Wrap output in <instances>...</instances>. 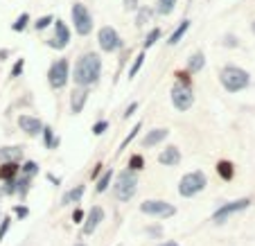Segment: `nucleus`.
<instances>
[{
    "mask_svg": "<svg viewBox=\"0 0 255 246\" xmlns=\"http://www.w3.org/2000/svg\"><path fill=\"white\" fill-rule=\"evenodd\" d=\"M100 75H102V59H100V54H95V52L84 54L77 61V66H75V84L82 88H88V86H93V84H97Z\"/></svg>",
    "mask_w": 255,
    "mask_h": 246,
    "instance_id": "nucleus-1",
    "label": "nucleus"
},
{
    "mask_svg": "<svg viewBox=\"0 0 255 246\" xmlns=\"http://www.w3.org/2000/svg\"><path fill=\"white\" fill-rule=\"evenodd\" d=\"M219 79H222L224 88H226L228 93L244 91L251 84V75L246 73L244 68H237V66H226L222 70V75H219Z\"/></svg>",
    "mask_w": 255,
    "mask_h": 246,
    "instance_id": "nucleus-2",
    "label": "nucleus"
},
{
    "mask_svg": "<svg viewBox=\"0 0 255 246\" xmlns=\"http://www.w3.org/2000/svg\"><path fill=\"white\" fill-rule=\"evenodd\" d=\"M138 190V176L131 169H125V172L118 174L116 185H113V194H116L118 201H131Z\"/></svg>",
    "mask_w": 255,
    "mask_h": 246,
    "instance_id": "nucleus-3",
    "label": "nucleus"
},
{
    "mask_svg": "<svg viewBox=\"0 0 255 246\" xmlns=\"http://www.w3.org/2000/svg\"><path fill=\"white\" fill-rule=\"evenodd\" d=\"M206 185H208L206 174L197 169V172L185 174L183 179L178 181V194H181V197H185V199H190V197H194V194L201 192Z\"/></svg>",
    "mask_w": 255,
    "mask_h": 246,
    "instance_id": "nucleus-4",
    "label": "nucleus"
},
{
    "mask_svg": "<svg viewBox=\"0 0 255 246\" xmlns=\"http://www.w3.org/2000/svg\"><path fill=\"white\" fill-rule=\"evenodd\" d=\"M194 95H192V88H190L188 82H176L172 88V104L176 111H188L192 107Z\"/></svg>",
    "mask_w": 255,
    "mask_h": 246,
    "instance_id": "nucleus-5",
    "label": "nucleus"
},
{
    "mask_svg": "<svg viewBox=\"0 0 255 246\" xmlns=\"http://www.w3.org/2000/svg\"><path fill=\"white\" fill-rule=\"evenodd\" d=\"M140 213L149 215V217L167 219V217H172V215H176V208L167 201H160V199H149V201L140 203Z\"/></svg>",
    "mask_w": 255,
    "mask_h": 246,
    "instance_id": "nucleus-6",
    "label": "nucleus"
},
{
    "mask_svg": "<svg viewBox=\"0 0 255 246\" xmlns=\"http://www.w3.org/2000/svg\"><path fill=\"white\" fill-rule=\"evenodd\" d=\"M72 23H75V29H77V34H82V36L91 34V29H93V16L88 14L86 5H82V2H75V5H72Z\"/></svg>",
    "mask_w": 255,
    "mask_h": 246,
    "instance_id": "nucleus-7",
    "label": "nucleus"
},
{
    "mask_svg": "<svg viewBox=\"0 0 255 246\" xmlns=\"http://www.w3.org/2000/svg\"><path fill=\"white\" fill-rule=\"evenodd\" d=\"M249 206H251V199H237V201L224 203L219 210H215V215H212V222H215V224H224L228 217H233L235 213H242V210H246Z\"/></svg>",
    "mask_w": 255,
    "mask_h": 246,
    "instance_id": "nucleus-8",
    "label": "nucleus"
},
{
    "mask_svg": "<svg viewBox=\"0 0 255 246\" xmlns=\"http://www.w3.org/2000/svg\"><path fill=\"white\" fill-rule=\"evenodd\" d=\"M97 41H100V48L104 50V52H116V50L122 48L120 34H118L113 27H109V25L100 29V34H97Z\"/></svg>",
    "mask_w": 255,
    "mask_h": 246,
    "instance_id": "nucleus-9",
    "label": "nucleus"
},
{
    "mask_svg": "<svg viewBox=\"0 0 255 246\" xmlns=\"http://www.w3.org/2000/svg\"><path fill=\"white\" fill-rule=\"evenodd\" d=\"M48 77H50V86L52 88H63L66 86V82H68V61L66 59H59V61H54L52 66H50V73H48Z\"/></svg>",
    "mask_w": 255,
    "mask_h": 246,
    "instance_id": "nucleus-10",
    "label": "nucleus"
},
{
    "mask_svg": "<svg viewBox=\"0 0 255 246\" xmlns=\"http://www.w3.org/2000/svg\"><path fill=\"white\" fill-rule=\"evenodd\" d=\"M102 222H104V208L93 206L91 213H88V217H86V222H84V235H93Z\"/></svg>",
    "mask_w": 255,
    "mask_h": 246,
    "instance_id": "nucleus-11",
    "label": "nucleus"
},
{
    "mask_svg": "<svg viewBox=\"0 0 255 246\" xmlns=\"http://www.w3.org/2000/svg\"><path fill=\"white\" fill-rule=\"evenodd\" d=\"M18 126L25 131L27 135H39L43 133V124H41L39 118H32V116H20L18 118Z\"/></svg>",
    "mask_w": 255,
    "mask_h": 246,
    "instance_id": "nucleus-12",
    "label": "nucleus"
},
{
    "mask_svg": "<svg viewBox=\"0 0 255 246\" xmlns=\"http://www.w3.org/2000/svg\"><path fill=\"white\" fill-rule=\"evenodd\" d=\"M68 41H70V29H68V25L63 23V20H57L54 23V41H52V45L54 48H66L68 45Z\"/></svg>",
    "mask_w": 255,
    "mask_h": 246,
    "instance_id": "nucleus-13",
    "label": "nucleus"
},
{
    "mask_svg": "<svg viewBox=\"0 0 255 246\" xmlns=\"http://www.w3.org/2000/svg\"><path fill=\"white\" fill-rule=\"evenodd\" d=\"M158 163L165 165V167H176V165L181 163V151H178V147H167L165 151H160Z\"/></svg>",
    "mask_w": 255,
    "mask_h": 246,
    "instance_id": "nucleus-14",
    "label": "nucleus"
},
{
    "mask_svg": "<svg viewBox=\"0 0 255 246\" xmlns=\"http://www.w3.org/2000/svg\"><path fill=\"white\" fill-rule=\"evenodd\" d=\"M86 100H88V91H86V88H77V91L72 93L70 107H72V113H75V116H77V113H82V109H84V104H86Z\"/></svg>",
    "mask_w": 255,
    "mask_h": 246,
    "instance_id": "nucleus-15",
    "label": "nucleus"
},
{
    "mask_svg": "<svg viewBox=\"0 0 255 246\" xmlns=\"http://www.w3.org/2000/svg\"><path fill=\"white\" fill-rule=\"evenodd\" d=\"M167 135H169L167 129H151L149 133L142 138V145L144 147H154V145H158V142H163Z\"/></svg>",
    "mask_w": 255,
    "mask_h": 246,
    "instance_id": "nucleus-16",
    "label": "nucleus"
},
{
    "mask_svg": "<svg viewBox=\"0 0 255 246\" xmlns=\"http://www.w3.org/2000/svg\"><path fill=\"white\" fill-rule=\"evenodd\" d=\"M20 156H23L20 147H2V149H0V160H2V163H18Z\"/></svg>",
    "mask_w": 255,
    "mask_h": 246,
    "instance_id": "nucleus-17",
    "label": "nucleus"
},
{
    "mask_svg": "<svg viewBox=\"0 0 255 246\" xmlns=\"http://www.w3.org/2000/svg\"><path fill=\"white\" fill-rule=\"evenodd\" d=\"M84 192H86V188H84V185H77V188L68 190V192L63 194V199H61V206H70V203H79V199L84 197Z\"/></svg>",
    "mask_w": 255,
    "mask_h": 246,
    "instance_id": "nucleus-18",
    "label": "nucleus"
},
{
    "mask_svg": "<svg viewBox=\"0 0 255 246\" xmlns=\"http://www.w3.org/2000/svg\"><path fill=\"white\" fill-rule=\"evenodd\" d=\"M217 174H219L224 181H231L233 176H235V167H233V163H228V160H219V163H217Z\"/></svg>",
    "mask_w": 255,
    "mask_h": 246,
    "instance_id": "nucleus-19",
    "label": "nucleus"
},
{
    "mask_svg": "<svg viewBox=\"0 0 255 246\" xmlns=\"http://www.w3.org/2000/svg\"><path fill=\"white\" fill-rule=\"evenodd\" d=\"M203 66H206V57H203V52H194L192 57H190L188 70H190V73H199Z\"/></svg>",
    "mask_w": 255,
    "mask_h": 246,
    "instance_id": "nucleus-20",
    "label": "nucleus"
},
{
    "mask_svg": "<svg viewBox=\"0 0 255 246\" xmlns=\"http://www.w3.org/2000/svg\"><path fill=\"white\" fill-rule=\"evenodd\" d=\"M16 172H18V165H16V163H2V167H0V179H2V181H11Z\"/></svg>",
    "mask_w": 255,
    "mask_h": 246,
    "instance_id": "nucleus-21",
    "label": "nucleus"
},
{
    "mask_svg": "<svg viewBox=\"0 0 255 246\" xmlns=\"http://www.w3.org/2000/svg\"><path fill=\"white\" fill-rule=\"evenodd\" d=\"M188 27H190V20H183V23L178 25V27L174 29V34H172V36H169V45H176L178 41L183 39V34L188 32Z\"/></svg>",
    "mask_w": 255,
    "mask_h": 246,
    "instance_id": "nucleus-22",
    "label": "nucleus"
},
{
    "mask_svg": "<svg viewBox=\"0 0 255 246\" xmlns=\"http://www.w3.org/2000/svg\"><path fill=\"white\" fill-rule=\"evenodd\" d=\"M111 179H113V169H106L100 179H97V192H106V188H109Z\"/></svg>",
    "mask_w": 255,
    "mask_h": 246,
    "instance_id": "nucleus-23",
    "label": "nucleus"
},
{
    "mask_svg": "<svg viewBox=\"0 0 255 246\" xmlns=\"http://www.w3.org/2000/svg\"><path fill=\"white\" fill-rule=\"evenodd\" d=\"M29 185H32V179H27V176H23L20 181H16V194H20V199H25L27 192H29Z\"/></svg>",
    "mask_w": 255,
    "mask_h": 246,
    "instance_id": "nucleus-24",
    "label": "nucleus"
},
{
    "mask_svg": "<svg viewBox=\"0 0 255 246\" xmlns=\"http://www.w3.org/2000/svg\"><path fill=\"white\" fill-rule=\"evenodd\" d=\"M20 172H23V176H27V179H32L34 174L39 172V165L34 163V160H27V163H25L23 167H20Z\"/></svg>",
    "mask_w": 255,
    "mask_h": 246,
    "instance_id": "nucleus-25",
    "label": "nucleus"
},
{
    "mask_svg": "<svg viewBox=\"0 0 255 246\" xmlns=\"http://www.w3.org/2000/svg\"><path fill=\"white\" fill-rule=\"evenodd\" d=\"M174 5H176V0H158V11L167 16L174 11Z\"/></svg>",
    "mask_w": 255,
    "mask_h": 246,
    "instance_id": "nucleus-26",
    "label": "nucleus"
},
{
    "mask_svg": "<svg viewBox=\"0 0 255 246\" xmlns=\"http://www.w3.org/2000/svg\"><path fill=\"white\" fill-rule=\"evenodd\" d=\"M27 20H29V16H27V14H20L18 18H16V23L11 25V29H14V32H23L25 25H27Z\"/></svg>",
    "mask_w": 255,
    "mask_h": 246,
    "instance_id": "nucleus-27",
    "label": "nucleus"
},
{
    "mask_svg": "<svg viewBox=\"0 0 255 246\" xmlns=\"http://www.w3.org/2000/svg\"><path fill=\"white\" fill-rule=\"evenodd\" d=\"M151 18V9H147V7H142V9L138 11V18H135V25H144L147 20Z\"/></svg>",
    "mask_w": 255,
    "mask_h": 246,
    "instance_id": "nucleus-28",
    "label": "nucleus"
},
{
    "mask_svg": "<svg viewBox=\"0 0 255 246\" xmlns=\"http://www.w3.org/2000/svg\"><path fill=\"white\" fill-rule=\"evenodd\" d=\"M158 36H160V29H158V27H156V29H151V32H149V36L144 39V48H151V45H154L156 41H158Z\"/></svg>",
    "mask_w": 255,
    "mask_h": 246,
    "instance_id": "nucleus-29",
    "label": "nucleus"
},
{
    "mask_svg": "<svg viewBox=\"0 0 255 246\" xmlns=\"http://www.w3.org/2000/svg\"><path fill=\"white\" fill-rule=\"evenodd\" d=\"M142 59H144V54H142V52H140V54H138V57H135L133 66H131V70H129V79H131V77H135V75H138L140 66H142Z\"/></svg>",
    "mask_w": 255,
    "mask_h": 246,
    "instance_id": "nucleus-30",
    "label": "nucleus"
},
{
    "mask_svg": "<svg viewBox=\"0 0 255 246\" xmlns=\"http://www.w3.org/2000/svg\"><path fill=\"white\" fill-rule=\"evenodd\" d=\"M43 135H45V147H50V149H52L54 145H59V138L54 140V135H52V129H43Z\"/></svg>",
    "mask_w": 255,
    "mask_h": 246,
    "instance_id": "nucleus-31",
    "label": "nucleus"
},
{
    "mask_svg": "<svg viewBox=\"0 0 255 246\" xmlns=\"http://www.w3.org/2000/svg\"><path fill=\"white\" fill-rule=\"evenodd\" d=\"M9 226H11V219H9V217L0 219V242L5 240V235H7V231H9Z\"/></svg>",
    "mask_w": 255,
    "mask_h": 246,
    "instance_id": "nucleus-32",
    "label": "nucleus"
},
{
    "mask_svg": "<svg viewBox=\"0 0 255 246\" xmlns=\"http://www.w3.org/2000/svg\"><path fill=\"white\" fill-rule=\"evenodd\" d=\"M142 156H131V160H129V167H131V172H138V169H142Z\"/></svg>",
    "mask_w": 255,
    "mask_h": 246,
    "instance_id": "nucleus-33",
    "label": "nucleus"
},
{
    "mask_svg": "<svg viewBox=\"0 0 255 246\" xmlns=\"http://www.w3.org/2000/svg\"><path fill=\"white\" fill-rule=\"evenodd\" d=\"M138 131H140V124H135V126H133V131H131V133H129V135H127V138H125V140H122V145H120V149H125V147H127V145H129L131 140H133V138H135V135H138Z\"/></svg>",
    "mask_w": 255,
    "mask_h": 246,
    "instance_id": "nucleus-34",
    "label": "nucleus"
},
{
    "mask_svg": "<svg viewBox=\"0 0 255 246\" xmlns=\"http://www.w3.org/2000/svg\"><path fill=\"white\" fill-rule=\"evenodd\" d=\"M23 68H25V61H23V59H20V61H16L14 68H11V77H18V75L23 73Z\"/></svg>",
    "mask_w": 255,
    "mask_h": 246,
    "instance_id": "nucleus-35",
    "label": "nucleus"
},
{
    "mask_svg": "<svg viewBox=\"0 0 255 246\" xmlns=\"http://www.w3.org/2000/svg\"><path fill=\"white\" fill-rule=\"evenodd\" d=\"M50 23H52V16H43V18L36 20V29H45Z\"/></svg>",
    "mask_w": 255,
    "mask_h": 246,
    "instance_id": "nucleus-36",
    "label": "nucleus"
},
{
    "mask_svg": "<svg viewBox=\"0 0 255 246\" xmlns=\"http://www.w3.org/2000/svg\"><path fill=\"white\" fill-rule=\"evenodd\" d=\"M106 126H109L106 122H97V124L93 126V133H95V135H102V133L106 131Z\"/></svg>",
    "mask_w": 255,
    "mask_h": 246,
    "instance_id": "nucleus-37",
    "label": "nucleus"
},
{
    "mask_svg": "<svg viewBox=\"0 0 255 246\" xmlns=\"http://www.w3.org/2000/svg\"><path fill=\"white\" fill-rule=\"evenodd\" d=\"M14 213L18 215V217H27V208H25V206H16Z\"/></svg>",
    "mask_w": 255,
    "mask_h": 246,
    "instance_id": "nucleus-38",
    "label": "nucleus"
},
{
    "mask_svg": "<svg viewBox=\"0 0 255 246\" xmlns=\"http://www.w3.org/2000/svg\"><path fill=\"white\" fill-rule=\"evenodd\" d=\"M127 9H138V0H125Z\"/></svg>",
    "mask_w": 255,
    "mask_h": 246,
    "instance_id": "nucleus-39",
    "label": "nucleus"
},
{
    "mask_svg": "<svg viewBox=\"0 0 255 246\" xmlns=\"http://www.w3.org/2000/svg\"><path fill=\"white\" fill-rule=\"evenodd\" d=\"M82 219H84V213H82V210H75V215H72V222H75V224H79V222H82Z\"/></svg>",
    "mask_w": 255,
    "mask_h": 246,
    "instance_id": "nucleus-40",
    "label": "nucleus"
},
{
    "mask_svg": "<svg viewBox=\"0 0 255 246\" xmlns=\"http://www.w3.org/2000/svg\"><path fill=\"white\" fill-rule=\"evenodd\" d=\"M147 233H149V235H154V237H160V228H158V226L147 228Z\"/></svg>",
    "mask_w": 255,
    "mask_h": 246,
    "instance_id": "nucleus-41",
    "label": "nucleus"
},
{
    "mask_svg": "<svg viewBox=\"0 0 255 246\" xmlns=\"http://www.w3.org/2000/svg\"><path fill=\"white\" fill-rule=\"evenodd\" d=\"M135 109H138V104H135V102H133V104H131V107H129V109H127V111H125V118L133 116V111H135Z\"/></svg>",
    "mask_w": 255,
    "mask_h": 246,
    "instance_id": "nucleus-42",
    "label": "nucleus"
},
{
    "mask_svg": "<svg viewBox=\"0 0 255 246\" xmlns=\"http://www.w3.org/2000/svg\"><path fill=\"white\" fill-rule=\"evenodd\" d=\"M158 246H181L178 242H174V240H167V242H160Z\"/></svg>",
    "mask_w": 255,
    "mask_h": 246,
    "instance_id": "nucleus-43",
    "label": "nucleus"
},
{
    "mask_svg": "<svg viewBox=\"0 0 255 246\" xmlns=\"http://www.w3.org/2000/svg\"><path fill=\"white\" fill-rule=\"evenodd\" d=\"M226 45H231V48H233V45H237L235 36H226Z\"/></svg>",
    "mask_w": 255,
    "mask_h": 246,
    "instance_id": "nucleus-44",
    "label": "nucleus"
},
{
    "mask_svg": "<svg viewBox=\"0 0 255 246\" xmlns=\"http://www.w3.org/2000/svg\"><path fill=\"white\" fill-rule=\"evenodd\" d=\"M75 246H86V244H75Z\"/></svg>",
    "mask_w": 255,
    "mask_h": 246,
    "instance_id": "nucleus-45",
    "label": "nucleus"
},
{
    "mask_svg": "<svg viewBox=\"0 0 255 246\" xmlns=\"http://www.w3.org/2000/svg\"><path fill=\"white\" fill-rule=\"evenodd\" d=\"M253 32H255V23H253Z\"/></svg>",
    "mask_w": 255,
    "mask_h": 246,
    "instance_id": "nucleus-46",
    "label": "nucleus"
},
{
    "mask_svg": "<svg viewBox=\"0 0 255 246\" xmlns=\"http://www.w3.org/2000/svg\"><path fill=\"white\" fill-rule=\"evenodd\" d=\"M0 197H2V192H0Z\"/></svg>",
    "mask_w": 255,
    "mask_h": 246,
    "instance_id": "nucleus-47",
    "label": "nucleus"
}]
</instances>
